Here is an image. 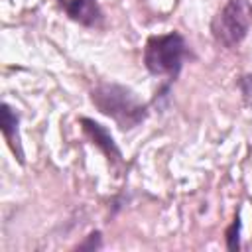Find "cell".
<instances>
[{
  "mask_svg": "<svg viewBox=\"0 0 252 252\" xmlns=\"http://www.w3.org/2000/svg\"><path fill=\"white\" fill-rule=\"evenodd\" d=\"M96 248H100V232L98 230L96 232H91L87 236V240L77 246V250H96Z\"/></svg>",
  "mask_w": 252,
  "mask_h": 252,
  "instance_id": "ba28073f",
  "label": "cell"
},
{
  "mask_svg": "<svg viewBox=\"0 0 252 252\" xmlns=\"http://www.w3.org/2000/svg\"><path fill=\"white\" fill-rule=\"evenodd\" d=\"M81 124H83V130H85V134L93 140V144L96 146V148H100L102 150V154L110 159V161H120V150H118V146L114 144V140H112V136L98 124V122H94V120H91V118H81Z\"/></svg>",
  "mask_w": 252,
  "mask_h": 252,
  "instance_id": "277c9868",
  "label": "cell"
},
{
  "mask_svg": "<svg viewBox=\"0 0 252 252\" xmlns=\"http://www.w3.org/2000/svg\"><path fill=\"white\" fill-rule=\"evenodd\" d=\"M187 57V43L181 33L169 32L163 35H152L146 41L144 63L152 75H165L175 79Z\"/></svg>",
  "mask_w": 252,
  "mask_h": 252,
  "instance_id": "7a4b0ae2",
  "label": "cell"
},
{
  "mask_svg": "<svg viewBox=\"0 0 252 252\" xmlns=\"http://www.w3.org/2000/svg\"><path fill=\"white\" fill-rule=\"evenodd\" d=\"M71 20L83 26H96L102 20V12L96 0H61Z\"/></svg>",
  "mask_w": 252,
  "mask_h": 252,
  "instance_id": "5b68a950",
  "label": "cell"
},
{
  "mask_svg": "<svg viewBox=\"0 0 252 252\" xmlns=\"http://www.w3.org/2000/svg\"><path fill=\"white\" fill-rule=\"evenodd\" d=\"M93 104L106 116H110L122 130L138 126L146 118V106L126 87L100 83L91 91Z\"/></svg>",
  "mask_w": 252,
  "mask_h": 252,
  "instance_id": "6da1fadb",
  "label": "cell"
},
{
  "mask_svg": "<svg viewBox=\"0 0 252 252\" xmlns=\"http://www.w3.org/2000/svg\"><path fill=\"white\" fill-rule=\"evenodd\" d=\"M252 24V6L248 0H228L224 8L215 16L211 32L215 39L224 47L238 45Z\"/></svg>",
  "mask_w": 252,
  "mask_h": 252,
  "instance_id": "3957f363",
  "label": "cell"
},
{
  "mask_svg": "<svg viewBox=\"0 0 252 252\" xmlns=\"http://www.w3.org/2000/svg\"><path fill=\"white\" fill-rule=\"evenodd\" d=\"M240 87H242V93H244L246 96H250V94H252V75L242 77V79H240Z\"/></svg>",
  "mask_w": 252,
  "mask_h": 252,
  "instance_id": "9c48e42d",
  "label": "cell"
},
{
  "mask_svg": "<svg viewBox=\"0 0 252 252\" xmlns=\"http://www.w3.org/2000/svg\"><path fill=\"white\" fill-rule=\"evenodd\" d=\"M226 248L228 250H238L240 248V217L236 215L232 224L226 228Z\"/></svg>",
  "mask_w": 252,
  "mask_h": 252,
  "instance_id": "52a82bcc",
  "label": "cell"
},
{
  "mask_svg": "<svg viewBox=\"0 0 252 252\" xmlns=\"http://www.w3.org/2000/svg\"><path fill=\"white\" fill-rule=\"evenodd\" d=\"M2 134L4 138L8 140V144L12 146V150L18 154V159L24 161V154H22V148H20V138H18V114L4 102L2 104Z\"/></svg>",
  "mask_w": 252,
  "mask_h": 252,
  "instance_id": "8992f818",
  "label": "cell"
}]
</instances>
